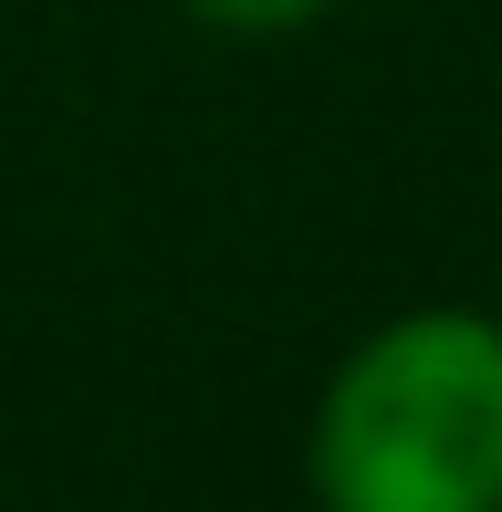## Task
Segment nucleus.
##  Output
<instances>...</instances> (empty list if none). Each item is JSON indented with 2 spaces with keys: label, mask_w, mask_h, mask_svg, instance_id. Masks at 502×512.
Listing matches in <instances>:
<instances>
[{
  "label": "nucleus",
  "mask_w": 502,
  "mask_h": 512,
  "mask_svg": "<svg viewBox=\"0 0 502 512\" xmlns=\"http://www.w3.org/2000/svg\"><path fill=\"white\" fill-rule=\"evenodd\" d=\"M314 492L335 512H492L502 502V324L419 304L377 324L314 408Z\"/></svg>",
  "instance_id": "f257e3e1"
},
{
  "label": "nucleus",
  "mask_w": 502,
  "mask_h": 512,
  "mask_svg": "<svg viewBox=\"0 0 502 512\" xmlns=\"http://www.w3.org/2000/svg\"><path fill=\"white\" fill-rule=\"evenodd\" d=\"M199 21H220V32H304L325 0H189Z\"/></svg>",
  "instance_id": "f03ea898"
}]
</instances>
